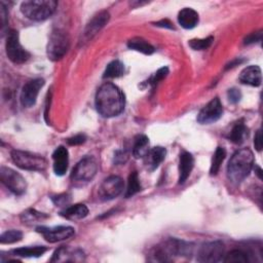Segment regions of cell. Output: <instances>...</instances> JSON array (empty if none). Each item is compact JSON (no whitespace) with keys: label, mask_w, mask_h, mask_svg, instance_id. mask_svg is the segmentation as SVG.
<instances>
[{"label":"cell","mask_w":263,"mask_h":263,"mask_svg":"<svg viewBox=\"0 0 263 263\" xmlns=\"http://www.w3.org/2000/svg\"><path fill=\"white\" fill-rule=\"evenodd\" d=\"M125 106V98L121 89L111 82L103 83L96 93V108L106 118L119 115Z\"/></svg>","instance_id":"6da1fadb"},{"label":"cell","mask_w":263,"mask_h":263,"mask_svg":"<svg viewBox=\"0 0 263 263\" xmlns=\"http://www.w3.org/2000/svg\"><path fill=\"white\" fill-rule=\"evenodd\" d=\"M254 165V154L249 148H241L233 153L228 165L227 177L234 184H239L251 173Z\"/></svg>","instance_id":"7a4b0ae2"},{"label":"cell","mask_w":263,"mask_h":263,"mask_svg":"<svg viewBox=\"0 0 263 263\" xmlns=\"http://www.w3.org/2000/svg\"><path fill=\"white\" fill-rule=\"evenodd\" d=\"M192 253L193 247L191 243L176 238H170L160 246L155 247L151 256L154 261L168 262L175 257L189 258Z\"/></svg>","instance_id":"3957f363"},{"label":"cell","mask_w":263,"mask_h":263,"mask_svg":"<svg viewBox=\"0 0 263 263\" xmlns=\"http://www.w3.org/2000/svg\"><path fill=\"white\" fill-rule=\"evenodd\" d=\"M57 6L58 2L54 0H30L21 4V11L26 17L40 22L50 17Z\"/></svg>","instance_id":"277c9868"},{"label":"cell","mask_w":263,"mask_h":263,"mask_svg":"<svg viewBox=\"0 0 263 263\" xmlns=\"http://www.w3.org/2000/svg\"><path fill=\"white\" fill-rule=\"evenodd\" d=\"M70 39L68 34L60 29L53 30L49 36L47 43V57L51 61L61 60L68 51Z\"/></svg>","instance_id":"5b68a950"},{"label":"cell","mask_w":263,"mask_h":263,"mask_svg":"<svg viewBox=\"0 0 263 263\" xmlns=\"http://www.w3.org/2000/svg\"><path fill=\"white\" fill-rule=\"evenodd\" d=\"M98 162L92 156H85L74 166L71 180L75 184H85L93 179L98 172Z\"/></svg>","instance_id":"8992f818"},{"label":"cell","mask_w":263,"mask_h":263,"mask_svg":"<svg viewBox=\"0 0 263 263\" xmlns=\"http://www.w3.org/2000/svg\"><path fill=\"white\" fill-rule=\"evenodd\" d=\"M11 158L18 167L27 171H44L47 166L45 158L28 151L13 150Z\"/></svg>","instance_id":"52a82bcc"},{"label":"cell","mask_w":263,"mask_h":263,"mask_svg":"<svg viewBox=\"0 0 263 263\" xmlns=\"http://www.w3.org/2000/svg\"><path fill=\"white\" fill-rule=\"evenodd\" d=\"M5 48L8 59L14 64H23L30 58V53L22 46L18 32L15 30H9L7 32Z\"/></svg>","instance_id":"ba28073f"},{"label":"cell","mask_w":263,"mask_h":263,"mask_svg":"<svg viewBox=\"0 0 263 263\" xmlns=\"http://www.w3.org/2000/svg\"><path fill=\"white\" fill-rule=\"evenodd\" d=\"M225 246L220 240L203 243L197 252V261L201 263H216L223 261Z\"/></svg>","instance_id":"9c48e42d"},{"label":"cell","mask_w":263,"mask_h":263,"mask_svg":"<svg viewBox=\"0 0 263 263\" xmlns=\"http://www.w3.org/2000/svg\"><path fill=\"white\" fill-rule=\"evenodd\" d=\"M0 179L1 182L15 195H22L27 189V182L25 178L10 167L1 166Z\"/></svg>","instance_id":"30bf717a"},{"label":"cell","mask_w":263,"mask_h":263,"mask_svg":"<svg viewBox=\"0 0 263 263\" xmlns=\"http://www.w3.org/2000/svg\"><path fill=\"white\" fill-rule=\"evenodd\" d=\"M124 187L123 180L118 176H110L106 178L99 187L98 194L99 198L103 201L111 200L117 197Z\"/></svg>","instance_id":"8fae6325"},{"label":"cell","mask_w":263,"mask_h":263,"mask_svg":"<svg viewBox=\"0 0 263 263\" xmlns=\"http://www.w3.org/2000/svg\"><path fill=\"white\" fill-rule=\"evenodd\" d=\"M109 18H110V14L106 10H102V11L98 12L97 14H95L92 16V18L85 26V28L81 34L79 43L83 44V43H86L89 40H91L105 27V25L108 23Z\"/></svg>","instance_id":"7c38bea8"},{"label":"cell","mask_w":263,"mask_h":263,"mask_svg":"<svg viewBox=\"0 0 263 263\" xmlns=\"http://www.w3.org/2000/svg\"><path fill=\"white\" fill-rule=\"evenodd\" d=\"M223 114V106L219 98L212 99L198 113L197 121L201 124H210L218 119Z\"/></svg>","instance_id":"4fadbf2b"},{"label":"cell","mask_w":263,"mask_h":263,"mask_svg":"<svg viewBox=\"0 0 263 263\" xmlns=\"http://www.w3.org/2000/svg\"><path fill=\"white\" fill-rule=\"evenodd\" d=\"M44 85V80L42 78H35L28 81L22 88L21 91V103L24 107L30 108L35 105L37 97L40 89Z\"/></svg>","instance_id":"5bb4252c"},{"label":"cell","mask_w":263,"mask_h":263,"mask_svg":"<svg viewBox=\"0 0 263 263\" xmlns=\"http://www.w3.org/2000/svg\"><path fill=\"white\" fill-rule=\"evenodd\" d=\"M37 231L40 232L48 242H58L66 240L75 234V230L71 226H54V227H37Z\"/></svg>","instance_id":"9a60e30c"},{"label":"cell","mask_w":263,"mask_h":263,"mask_svg":"<svg viewBox=\"0 0 263 263\" xmlns=\"http://www.w3.org/2000/svg\"><path fill=\"white\" fill-rule=\"evenodd\" d=\"M84 260V253L79 249L71 247L59 248L51 258V262H79Z\"/></svg>","instance_id":"2e32d148"},{"label":"cell","mask_w":263,"mask_h":263,"mask_svg":"<svg viewBox=\"0 0 263 263\" xmlns=\"http://www.w3.org/2000/svg\"><path fill=\"white\" fill-rule=\"evenodd\" d=\"M53 172L57 176H63L68 170L69 152L66 147L59 146L52 153Z\"/></svg>","instance_id":"e0dca14e"},{"label":"cell","mask_w":263,"mask_h":263,"mask_svg":"<svg viewBox=\"0 0 263 263\" xmlns=\"http://www.w3.org/2000/svg\"><path fill=\"white\" fill-rule=\"evenodd\" d=\"M239 81L251 86H259L262 82V72L259 66L251 65L246 67L239 74Z\"/></svg>","instance_id":"ac0fdd59"},{"label":"cell","mask_w":263,"mask_h":263,"mask_svg":"<svg viewBox=\"0 0 263 263\" xmlns=\"http://www.w3.org/2000/svg\"><path fill=\"white\" fill-rule=\"evenodd\" d=\"M194 166V158L191 153L189 152H182L180 154V161H179V184H183L188 177L190 176Z\"/></svg>","instance_id":"d6986e66"},{"label":"cell","mask_w":263,"mask_h":263,"mask_svg":"<svg viewBox=\"0 0 263 263\" xmlns=\"http://www.w3.org/2000/svg\"><path fill=\"white\" fill-rule=\"evenodd\" d=\"M165 155H166V150L161 146H157L152 149H149V151L144 157L147 168L150 171H154L155 168H157L159 164L164 160Z\"/></svg>","instance_id":"ffe728a7"},{"label":"cell","mask_w":263,"mask_h":263,"mask_svg":"<svg viewBox=\"0 0 263 263\" xmlns=\"http://www.w3.org/2000/svg\"><path fill=\"white\" fill-rule=\"evenodd\" d=\"M198 13L189 7L183 8L178 14V22L184 29H192L198 24Z\"/></svg>","instance_id":"44dd1931"},{"label":"cell","mask_w":263,"mask_h":263,"mask_svg":"<svg viewBox=\"0 0 263 263\" xmlns=\"http://www.w3.org/2000/svg\"><path fill=\"white\" fill-rule=\"evenodd\" d=\"M88 209L83 203H77L74 205L67 206L64 211L61 212V215L69 220H80L87 216Z\"/></svg>","instance_id":"7402d4cb"},{"label":"cell","mask_w":263,"mask_h":263,"mask_svg":"<svg viewBox=\"0 0 263 263\" xmlns=\"http://www.w3.org/2000/svg\"><path fill=\"white\" fill-rule=\"evenodd\" d=\"M127 46L130 49L142 52L144 54H152L154 52V47L145 39L141 37H134L127 41Z\"/></svg>","instance_id":"603a6c76"},{"label":"cell","mask_w":263,"mask_h":263,"mask_svg":"<svg viewBox=\"0 0 263 263\" xmlns=\"http://www.w3.org/2000/svg\"><path fill=\"white\" fill-rule=\"evenodd\" d=\"M149 151V139L145 135H139L136 137L133 146V155L135 158L145 157Z\"/></svg>","instance_id":"cb8c5ba5"},{"label":"cell","mask_w":263,"mask_h":263,"mask_svg":"<svg viewBox=\"0 0 263 263\" xmlns=\"http://www.w3.org/2000/svg\"><path fill=\"white\" fill-rule=\"evenodd\" d=\"M46 248L43 246H35V247H24V248H17L11 251V253L14 256L17 257H40L46 252Z\"/></svg>","instance_id":"d4e9b609"},{"label":"cell","mask_w":263,"mask_h":263,"mask_svg":"<svg viewBox=\"0 0 263 263\" xmlns=\"http://www.w3.org/2000/svg\"><path fill=\"white\" fill-rule=\"evenodd\" d=\"M247 135H248V128L245 124L243 119H240L233 125L229 134V139L234 144H241L245 141V138Z\"/></svg>","instance_id":"484cf974"},{"label":"cell","mask_w":263,"mask_h":263,"mask_svg":"<svg viewBox=\"0 0 263 263\" xmlns=\"http://www.w3.org/2000/svg\"><path fill=\"white\" fill-rule=\"evenodd\" d=\"M124 74V65L118 61H112L106 67V70L103 74V78H117Z\"/></svg>","instance_id":"4316f807"},{"label":"cell","mask_w":263,"mask_h":263,"mask_svg":"<svg viewBox=\"0 0 263 263\" xmlns=\"http://www.w3.org/2000/svg\"><path fill=\"white\" fill-rule=\"evenodd\" d=\"M226 156V151L223 147H217L213 158H212V163H211V168H210V174L211 176H215L218 174L221 164L223 162V160L225 159Z\"/></svg>","instance_id":"83f0119b"},{"label":"cell","mask_w":263,"mask_h":263,"mask_svg":"<svg viewBox=\"0 0 263 263\" xmlns=\"http://www.w3.org/2000/svg\"><path fill=\"white\" fill-rule=\"evenodd\" d=\"M46 218H48L47 215L37 212L34 209H29V210L25 211L24 213H22V215H21L22 222L26 223V224H34V223H37L38 221H42Z\"/></svg>","instance_id":"f1b7e54d"},{"label":"cell","mask_w":263,"mask_h":263,"mask_svg":"<svg viewBox=\"0 0 263 263\" xmlns=\"http://www.w3.org/2000/svg\"><path fill=\"white\" fill-rule=\"evenodd\" d=\"M224 262L227 263H247L250 261L248 253H246L242 250H232L223 258Z\"/></svg>","instance_id":"f546056e"},{"label":"cell","mask_w":263,"mask_h":263,"mask_svg":"<svg viewBox=\"0 0 263 263\" xmlns=\"http://www.w3.org/2000/svg\"><path fill=\"white\" fill-rule=\"evenodd\" d=\"M141 190V184L138 177L137 172L130 173L128 176V182H127V188L125 192V197H132L136 193H138Z\"/></svg>","instance_id":"4dcf8cb0"},{"label":"cell","mask_w":263,"mask_h":263,"mask_svg":"<svg viewBox=\"0 0 263 263\" xmlns=\"http://www.w3.org/2000/svg\"><path fill=\"white\" fill-rule=\"evenodd\" d=\"M23 238V233L20 230L11 229L3 232L0 235V242L1 243H13L20 241Z\"/></svg>","instance_id":"1f68e13d"},{"label":"cell","mask_w":263,"mask_h":263,"mask_svg":"<svg viewBox=\"0 0 263 263\" xmlns=\"http://www.w3.org/2000/svg\"><path fill=\"white\" fill-rule=\"evenodd\" d=\"M213 41H214V37L209 36V37L202 38V39H191L188 42V44L194 50H204L212 45Z\"/></svg>","instance_id":"d6a6232c"},{"label":"cell","mask_w":263,"mask_h":263,"mask_svg":"<svg viewBox=\"0 0 263 263\" xmlns=\"http://www.w3.org/2000/svg\"><path fill=\"white\" fill-rule=\"evenodd\" d=\"M168 74V68L167 67H162L160 69H158L153 76H151L150 80H149V84L152 86H155L159 81H161L163 78H165Z\"/></svg>","instance_id":"836d02e7"},{"label":"cell","mask_w":263,"mask_h":263,"mask_svg":"<svg viewBox=\"0 0 263 263\" xmlns=\"http://www.w3.org/2000/svg\"><path fill=\"white\" fill-rule=\"evenodd\" d=\"M71 198H70V195H68L67 193H64V194H60V195H57V196H53L52 197V201L53 203L58 206H65L67 208V205L69 204Z\"/></svg>","instance_id":"e575fe53"},{"label":"cell","mask_w":263,"mask_h":263,"mask_svg":"<svg viewBox=\"0 0 263 263\" xmlns=\"http://www.w3.org/2000/svg\"><path fill=\"white\" fill-rule=\"evenodd\" d=\"M227 97H228L229 102L235 104V103H237V102L240 101V99H241V92H240L238 89H236V88H231V89H229V90L227 91Z\"/></svg>","instance_id":"d590c367"},{"label":"cell","mask_w":263,"mask_h":263,"mask_svg":"<svg viewBox=\"0 0 263 263\" xmlns=\"http://www.w3.org/2000/svg\"><path fill=\"white\" fill-rule=\"evenodd\" d=\"M128 158V154L124 150H117L114 154V162L117 164L125 163Z\"/></svg>","instance_id":"8d00e7d4"},{"label":"cell","mask_w":263,"mask_h":263,"mask_svg":"<svg viewBox=\"0 0 263 263\" xmlns=\"http://www.w3.org/2000/svg\"><path fill=\"white\" fill-rule=\"evenodd\" d=\"M86 140V137L82 134H78L76 136H73L71 138H69L67 140V143L71 146H76V145H80V144H83Z\"/></svg>","instance_id":"74e56055"},{"label":"cell","mask_w":263,"mask_h":263,"mask_svg":"<svg viewBox=\"0 0 263 263\" xmlns=\"http://www.w3.org/2000/svg\"><path fill=\"white\" fill-rule=\"evenodd\" d=\"M262 38V31H258V32H254L251 33L250 35H248L245 39V44H251V43H255V42H259L261 41Z\"/></svg>","instance_id":"f35d334b"},{"label":"cell","mask_w":263,"mask_h":263,"mask_svg":"<svg viewBox=\"0 0 263 263\" xmlns=\"http://www.w3.org/2000/svg\"><path fill=\"white\" fill-rule=\"evenodd\" d=\"M254 145H255V148L257 151L262 150V132H261V129H258L255 135Z\"/></svg>","instance_id":"ab89813d"},{"label":"cell","mask_w":263,"mask_h":263,"mask_svg":"<svg viewBox=\"0 0 263 263\" xmlns=\"http://www.w3.org/2000/svg\"><path fill=\"white\" fill-rule=\"evenodd\" d=\"M0 15H1V23H2V30H4V28L6 27V23H7V10L5 8V6L3 5V3H0Z\"/></svg>","instance_id":"60d3db41"},{"label":"cell","mask_w":263,"mask_h":263,"mask_svg":"<svg viewBox=\"0 0 263 263\" xmlns=\"http://www.w3.org/2000/svg\"><path fill=\"white\" fill-rule=\"evenodd\" d=\"M155 26L157 27H162V28H168V29H174L173 24L168 20H162L160 22L155 23Z\"/></svg>","instance_id":"b9f144b4"}]
</instances>
